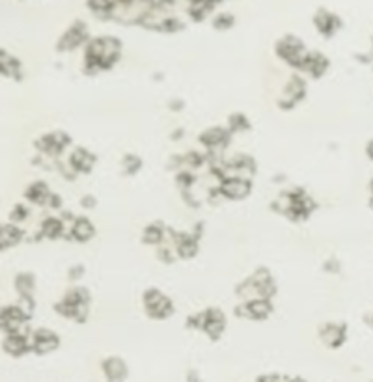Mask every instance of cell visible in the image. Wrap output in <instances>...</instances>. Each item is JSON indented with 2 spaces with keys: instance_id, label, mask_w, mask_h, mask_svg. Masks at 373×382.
Instances as JSON below:
<instances>
[{
  "instance_id": "1",
  "label": "cell",
  "mask_w": 373,
  "mask_h": 382,
  "mask_svg": "<svg viewBox=\"0 0 373 382\" xmlns=\"http://www.w3.org/2000/svg\"><path fill=\"white\" fill-rule=\"evenodd\" d=\"M116 54H118V41L110 40V38H101L90 45L88 62L98 68H107L116 60Z\"/></svg>"
},
{
  "instance_id": "2",
  "label": "cell",
  "mask_w": 373,
  "mask_h": 382,
  "mask_svg": "<svg viewBox=\"0 0 373 382\" xmlns=\"http://www.w3.org/2000/svg\"><path fill=\"white\" fill-rule=\"evenodd\" d=\"M105 375H107L108 382H123L127 377V369H125L122 360L112 358V360H108L105 364Z\"/></svg>"
},
{
  "instance_id": "3",
  "label": "cell",
  "mask_w": 373,
  "mask_h": 382,
  "mask_svg": "<svg viewBox=\"0 0 373 382\" xmlns=\"http://www.w3.org/2000/svg\"><path fill=\"white\" fill-rule=\"evenodd\" d=\"M315 25H317V28H320L323 34H332V30L340 26V21L327 10H320L317 15H315Z\"/></svg>"
},
{
  "instance_id": "4",
  "label": "cell",
  "mask_w": 373,
  "mask_h": 382,
  "mask_svg": "<svg viewBox=\"0 0 373 382\" xmlns=\"http://www.w3.org/2000/svg\"><path fill=\"white\" fill-rule=\"evenodd\" d=\"M83 38H84V25L83 23H77V25H75L73 28L69 30L68 34L64 36V40H62V45H60V47H64V49L73 47V45L79 43Z\"/></svg>"
}]
</instances>
